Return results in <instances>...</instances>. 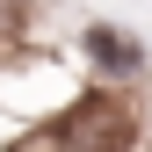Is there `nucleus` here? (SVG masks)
<instances>
[{
    "mask_svg": "<svg viewBox=\"0 0 152 152\" xmlns=\"http://www.w3.org/2000/svg\"><path fill=\"white\" fill-rule=\"evenodd\" d=\"M7 152H22V145H7Z\"/></svg>",
    "mask_w": 152,
    "mask_h": 152,
    "instance_id": "f03ea898",
    "label": "nucleus"
},
{
    "mask_svg": "<svg viewBox=\"0 0 152 152\" xmlns=\"http://www.w3.org/2000/svg\"><path fill=\"white\" fill-rule=\"evenodd\" d=\"M80 51H87V65H102V72H145V44L138 36H123V29H109V22H87L80 29Z\"/></svg>",
    "mask_w": 152,
    "mask_h": 152,
    "instance_id": "f257e3e1",
    "label": "nucleus"
}]
</instances>
